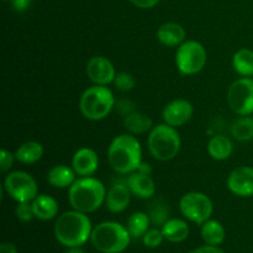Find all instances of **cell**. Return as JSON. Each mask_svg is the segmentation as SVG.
Here are the masks:
<instances>
[{
	"instance_id": "cell-1",
	"label": "cell",
	"mask_w": 253,
	"mask_h": 253,
	"mask_svg": "<svg viewBox=\"0 0 253 253\" xmlns=\"http://www.w3.org/2000/svg\"><path fill=\"white\" fill-rule=\"evenodd\" d=\"M108 161L111 168L120 174L137 170L142 163V148L137 138L127 133L116 136L109 146Z\"/></svg>"
},
{
	"instance_id": "cell-2",
	"label": "cell",
	"mask_w": 253,
	"mask_h": 253,
	"mask_svg": "<svg viewBox=\"0 0 253 253\" xmlns=\"http://www.w3.org/2000/svg\"><path fill=\"white\" fill-rule=\"evenodd\" d=\"M91 222L84 212L78 210L66 211L57 219L54 224V236L63 246L81 247L91 236Z\"/></svg>"
},
{
	"instance_id": "cell-3",
	"label": "cell",
	"mask_w": 253,
	"mask_h": 253,
	"mask_svg": "<svg viewBox=\"0 0 253 253\" xmlns=\"http://www.w3.org/2000/svg\"><path fill=\"white\" fill-rule=\"evenodd\" d=\"M106 198L103 183L93 177H82L69 187L68 200L74 210L88 214L98 210Z\"/></svg>"
},
{
	"instance_id": "cell-4",
	"label": "cell",
	"mask_w": 253,
	"mask_h": 253,
	"mask_svg": "<svg viewBox=\"0 0 253 253\" xmlns=\"http://www.w3.org/2000/svg\"><path fill=\"white\" fill-rule=\"evenodd\" d=\"M130 237L127 227L119 222L105 221L93 229L90 241L101 253H121L127 249Z\"/></svg>"
},
{
	"instance_id": "cell-5",
	"label": "cell",
	"mask_w": 253,
	"mask_h": 253,
	"mask_svg": "<svg viewBox=\"0 0 253 253\" xmlns=\"http://www.w3.org/2000/svg\"><path fill=\"white\" fill-rule=\"evenodd\" d=\"M115 106L113 91L106 85H94L86 89L79 100V109L83 116L91 121L105 119Z\"/></svg>"
},
{
	"instance_id": "cell-6",
	"label": "cell",
	"mask_w": 253,
	"mask_h": 253,
	"mask_svg": "<svg viewBox=\"0 0 253 253\" xmlns=\"http://www.w3.org/2000/svg\"><path fill=\"white\" fill-rule=\"evenodd\" d=\"M147 143L151 155L157 161L166 162L173 160L179 153L182 141L175 127L162 124L150 131Z\"/></svg>"
},
{
	"instance_id": "cell-7",
	"label": "cell",
	"mask_w": 253,
	"mask_h": 253,
	"mask_svg": "<svg viewBox=\"0 0 253 253\" xmlns=\"http://www.w3.org/2000/svg\"><path fill=\"white\" fill-rule=\"evenodd\" d=\"M205 47L198 41H187L178 47L175 64L178 71L184 76H193L202 71L207 63Z\"/></svg>"
},
{
	"instance_id": "cell-8",
	"label": "cell",
	"mask_w": 253,
	"mask_h": 253,
	"mask_svg": "<svg viewBox=\"0 0 253 253\" xmlns=\"http://www.w3.org/2000/svg\"><path fill=\"white\" fill-rule=\"evenodd\" d=\"M179 209L188 220L198 225H203L210 219L214 208L211 199L204 193L189 192L180 199Z\"/></svg>"
},
{
	"instance_id": "cell-9",
	"label": "cell",
	"mask_w": 253,
	"mask_h": 253,
	"mask_svg": "<svg viewBox=\"0 0 253 253\" xmlns=\"http://www.w3.org/2000/svg\"><path fill=\"white\" fill-rule=\"evenodd\" d=\"M4 189L15 202H32L39 195L36 180L29 173L16 170L5 177Z\"/></svg>"
},
{
	"instance_id": "cell-10",
	"label": "cell",
	"mask_w": 253,
	"mask_h": 253,
	"mask_svg": "<svg viewBox=\"0 0 253 253\" xmlns=\"http://www.w3.org/2000/svg\"><path fill=\"white\" fill-rule=\"evenodd\" d=\"M227 103L235 114L249 116L253 113V81L244 77L231 84L227 91Z\"/></svg>"
},
{
	"instance_id": "cell-11",
	"label": "cell",
	"mask_w": 253,
	"mask_h": 253,
	"mask_svg": "<svg viewBox=\"0 0 253 253\" xmlns=\"http://www.w3.org/2000/svg\"><path fill=\"white\" fill-rule=\"evenodd\" d=\"M86 76L95 85H108L114 82L116 72L106 57L95 56L86 63Z\"/></svg>"
},
{
	"instance_id": "cell-12",
	"label": "cell",
	"mask_w": 253,
	"mask_h": 253,
	"mask_svg": "<svg viewBox=\"0 0 253 253\" xmlns=\"http://www.w3.org/2000/svg\"><path fill=\"white\" fill-rule=\"evenodd\" d=\"M193 113H194V109H193L190 101L185 100V99H177L165 106L162 116L167 125L173 126V127H180L189 123Z\"/></svg>"
},
{
	"instance_id": "cell-13",
	"label": "cell",
	"mask_w": 253,
	"mask_h": 253,
	"mask_svg": "<svg viewBox=\"0 0 253 253\" xmlns=\"http://www.w3.org/2000/svg\"><path fill=\"white\" fill-rule=\"evenodd\" d=\"M227 188L237 197H253V168L242 166L230 173Z\"/></svg>"
},
{
	"instance_id": "cell-14",
	"label": "cell",
	"mask_w": 253,
	"mask_h": 253,
	"mask_svg": "<svg viewBox=\"0 0 253 253\" xmlns=\"http://www.w3.org/2000/svg\"><path fill=\"white\" fill-rule=\"evenodd\" d=\"M99 167L98 155L89 147L79 148L72 160V168L81 177H90Z\"/></svg>"
},
{
	"instance_id": "cell-15",
	"label": "cell",
	"mask_w": 253,
	"mask_h": 253,
	"mask_svg": "<svg viewBox=\"0 0 253 253\" xmlns=\"http://www.w3.org/2000/svg\"><path fill=\"white\" fill-rule=\"evenodd\" d=\"M131 190L128 189L127 184L118 183L114 184L106 193L105 204L109 211L111 212H121L128 207L131 200Z\"/></svg>"
},
{
	"instance_id": "cell-16",
	"label": "cell",
	"mask_w": 253,
	"mask_h": 253,
	"mask_svg": "<svg viewBox=\"0 0 253 253\" xmlns=\"http://www.w3.org/2000/svg\"><path fill=\"white\" fill-rule=\"evenodd\" d=\"M128 189L135 197L140 199H148L156 193V185L150 174H143L140 172H132L126 180Z\"/></svg>"
},
{
	"instance_id": "cell-17",
	"label": "cell",
	"mask_w": 253,
	"mask_h": 253,
	"mask_svg": "<svg viewBox=\"0 0 253 253\" xmlns=\"http://www.w3.org/2000/svg\"><path fill=\"white\" fill-rule=\"evenodd\" d=\"M185 39V30L182 25L175 22H166L158 29L157 40L167 47H175L182 44Z\"/></svg>"
},
{
	"instance_id": "cell-18",
	"label": "cell",
	"mask_w": 253,
	"mask_h": 253,
	"mask_svg": "<svg viewBox=\"0 0 253 253\" xmlns=\"http://www.w3.org/2000/svg\"><path fill=\"white\" fill-rule=\"evenodd\" d=\"M35 217L40 220H51L58 214V203L47 194H40L32 200Z\"/></svg>"
},
{
	"instance_id": "cell-19",
	"label": "cell",
	"mask_w": 253,
	"mask_h": 253,
	"mask_svg": "<svg viewBox=\"0 0 253 253\" xmlns=\"http://www.w3.org/2000/svg\"><path fill=\"white\" fill-rule=\"evenodd\" d=\"M76 174L73 168L68 166H54L47 173V182L53 188H68L76 182Z\"/></svg>"
},
{
	"instance_id": "cell-20",
	"label": "cell",
	"mask_w": 253,
	"mask_h": 253,
	"mask_svg": "<svg viewBox=\"0 0 253 253\" xmlns=\"http://www.w3.org/2000/svg\"><path fill=\"white\" fill-rule=\"evenodd\" d=\"M162 234L165 240L178 244L183 242L189 235V226L180 219H170L162 226Z\"/></svg>"
},
{
	"instance_id": "cell-21",
	"label": "cell",
	"mask_w": 253,
	"mask_h": 253,
	"mask_svg": "<svg viewBox=\"0 0 253 253\" xmlns=\"http://www.w3.org/2000/svg\"><path fill=\"white\" fill-rule=\"evenodd\" d=\"M43 156V147L36 141H27L22 143L15 152V160L25 165H32L40 161Z\"/></svg>"
},
{
	"instance_id": "cell-22",
	"label": "cell",
	"mask_w": 253,
	"mask_h": 253,
	"mask_svg": "<svg viewBox=\"0 0 253 253\" xmlns=\"http://www.w3.org/2000/svg\"><path fill=\"white\" fill-rule=\"evenodd\" d=\"M232 151H234V145L226 136H214L208 143V152L211 158L216 161L227 160L232 155Z\"/></svg>"
},
{
	"instance_id": "cell-23",
	"label": "cell",
	"mask_w": 253,
	"mask_h": 253,
	"mask_svg": "<svg viewBox=\"0 0 253 253\" xmlns=\"http://www.w3.org/2000/svg\"><path fill=\"white\" fill-rule=\"evenodd\" d=\"M202 237L210 246H219L225 240V229L216 220H208L202 225Z\"/></svg>"
},
{
	"instance_id": "cell-24",
	"label": "cell",
	"mask_w": 253,
	"mask_h": 253,
	"mask_svg": "<svg viewBox=\"0 0 253 253\" xmlns=\"http://www.w3.org/2000/svg\"><path fill=\"white\" fill-rule=\"evenodd\" d=\"M125 127L128 130V132L133 133V135H138V133H145L147 131H151L153 128V123L148 116L141 113H133L128 114L125 116Z\"/></svg>"
},
{
	"instance_id": "cell-25",
	"label": "cell",
	"mask_w": 253,
	"mask_h": 253,
	"mask_svg": "<svg viewBox=\"0 0 253 253\" xmlns=\"http://www.w3.org/2000/svg\"><path fill=\"white\" fill-rule=\"evenodd\" d=\"M232 66L240 76H253V51L249 48L239 49L232 57Z\"/></svg>"
},
{
	"instance_id": "cell-26",
	"label": "cell",
	"mask_w": 253,
	"mask_h": 253,
	"mask_svg": "<svg viewBox=\"0 0 253 253\" xmlns=\"http://www.w3.org/2000/svg\"><path fill=\"white\" fill-rule=\"evenodd\" d=\"M150 216L148 214L142 211L133 212L127 220V231L131 235V237H143L146 232L148 231V226H150Z\"/></svg>"
},
{
	"instance_id": "cell-27",
	"label": "cell",
	"mask_w": 253,
	"mask_h": 253,
	"mask_svg": "<svg viewBox=\"0 0 253 253\" xmlns=\"http://www.w3.org/2000/svg\"><path fill=\"white\" fill-rule=\"evenodd\" d=\"M231 133L237 141H250L253 138V119L244 116L231 125Z\"/></svg>"
},
{
	"instance_id": "cell-28",
	"label": "cell",
	"mask_w": 253,
	"mask_h": 253,
	"mask_svg": "<svg viewBox=\"0 0 253 253\" xmlns=\"http://www.w3.org/2000/svg\"><path fill=\"white\" fill-rule=\"evenodd\" d=\"M168 214H169V210L166 207L165 203L157 202L155 203L153 207L150 209L148 216H150L151 222H152L153 225H157V226L162 225L163 226V225L168 221Z\"/></svg>"
},
{
	"instance_id": "cell-29",
	"label": "cell",
	"mask_w": 253,
	"mask_h": 253,
	"mask_svg": "<svg viewBox=\"0 0 253 253\" xmlns=\"http://www.w3.org/2000/svg\"><path fill=\"white\" fill-rule=\"evenodd\" d=\"M114 84H115L118 90L130 91L133 89L136 82L130 73H127V72H120V73L116 74L115 79H114Z\"/></svg>"
},
{
	"instance_id": "cell-30",
	"label": "cell",
	"mask_w": 253,
	"mask_h": 253,
	"mask_svg": "<svg viewBox=\"0 0 253 253\" xmlns=\"http://www.w3.org/2000/svg\"><path fill=\"white\" fill-rule=\"evenodd\" d=\"M15 214H16V217L21 222L31 221V220L35 217L32 203L31 204H30V202L19 203L16 207V209H15Z\"/></svg>"
},
{
	"instance_id": "cell-31",
	"label": "cell",
	"mask_w": 253,
	"mask_h": 253,
	"mask_svg": "<svg viewBox=\"0 0 253 253\" xmlns=\"http://www.w3.org/2000/svg\"><path fill=\"white\" fill-rule=\"evenodd\" d=\"M163 240H165V236L162 234V230L153 229L146 232V235L143 236V245L150 249H156L162 244Z\"/></svg>"
},
{
	"instance_id": "cell-32",
	"label": "cell",
	"mask_w": 253,
	"mask_h": 253,
	"mask_svg": "<svg viewBox=\"0 0 253 253\" xmlns=\"http://www.w3.org/2000/svg\"><path fill=\"white\" fill-rule=\"evenodd\" d=\"M15 160V155H11L9 151L1 150L0 152V169L2 173H6L12 167V162Z\"/></svg>"
},
{
	"instance_id": "cell-33",
	"label": "cell",
	"mask_w": 253,
	"mask_h": 253,
	"mask_svg": "<svg viewBox=\"0 0 253 253\" xmlns=\"http://www.w3.org/2000/svg\"><path fill=\"white\" fill-rule=\"evenodd\" d=\"M118 110L120 111L123 115L127 116L128 114L133 113V104L128 100H121L118 104Z\"/></svg>"
},
{
	"instance_id": "cell-34",
	"label": "cell",
	"mask_w": 253,
	"mask_h": 253,
	"mask_svg": "<svg viewBox=\"0 0 253 253\" xmlns=\"http://www.w3.org/2000/svg\"><path fill=\"white\" fill-rule=\"evenodd\" d=\"M130 1L141 9H150V7L156 6L161 0H130Z\"/></svg>"
},
{
	"instance_id": "cell-35",
	"label": "cell",
	"mask_w": 253,
	"mask_h": 253,
	"mask_svg": "<svg viewBox=\"0 0 253 253\" xmlns=\"http://www.w3.org/2000/svg\"><path fill=\"white\" fill-rule=\"evenodd\" d=\"M31 0H12V6L17 12H22L29 9Z\"/></svg>"
},
{
	"instance_id": "cell-36",
	"label": "cell",
	"mask_w": 253,
	"mask_h": 253,
	"mask_svg": "<svg viewBox=\"0 0 253 253\" xmlns=\"http://www.w3.org/2000/svg\"><path fill=\"white\" fill-rule=\"evenodd\" d=\"M189 253H225L222 250L217 249L216 246H210V245H207V246L199 247V249L193 250L192 252Z\"/></svg>"
},
{
	"instance_id": "cell-37",
	"label": "cell",
	"mask_w": 253,
	"mask_h": 253,
	"mask_svg": "<svg viewBox=\"0 0 253 253\" xmlns=\"http://www.w3.org/2000/svg\"><path fill=\"white\" fill-rule=\"evenodd\" d=\"M0 253H17L16 247L9 242H2L0 246Z\"/></svg>"
},
{
	"instance_id": "cell-38",
	"label": "cell",
	"mask_w": 253,
	"mask_h": 253,
	"mask_svg": "<svg viewBox=\"0 0 253 253\" xmlns=\"http://www.w3.org/2000/svg\"><path fill=\"white\" fill-rule=\"evenodd\" d=\"M137 172L143 173V174H151V172H152V168H151L150 165H147V163H143L142 162L140 166H138Z\"/></svg>"
},
{
	"instance_id": "cell-39",
	"label": "cell",
	"mask_w": 253,
	"mask_h": 253,
	"mask_svg": "<svg viewBox=\"0 0 253 253\" xmlns=\"http://www.w3.org/2000/svg\"><path fill=\"white\" fill-rule=\"evenodd\" d=\"M66 253H85L83 250H81L79 247H71Z\"/></svg>"
},
{
	"instance_id": "cell-40",
	"label": "cell",
	"mask_w": 253,
	"mask_h": 253,
	"mask_svg": "<svg viewBox=\"0 0 253 253\" xmlns=\"http://www.w3.org/2000/svg\"><path fill=\"white\" fill-rule=\"evenodd\" d=\"M2 1H7V0H2Z\"/></svg>"
}]
</instances>
